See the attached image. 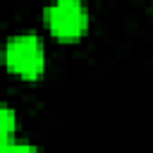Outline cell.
I'll use <instances>...</instances> for the list:
<instances>
[{
  "mask_svg": "<svg viewBox=\"0 0 153 153\" xmlns=\"http://www.w3.org/2000/svg\"><path fill=\"white\" fill-rule=\"evenodd\" d=\"M5 62H7V67L14 74L26 76V79H33V76H38L43 72V65H45L43 43L36 36H31V33L14 36V38L7 41Z\"/></svg>",
  "mask_w": 153,
  "mask_h": 153,
  "instance_id": "cell-1",
  "label": "cell"
},
{
  "mask_svg": "<svg viewBox=\"0 0 153 153\" xmlns=\"http://www.w3.org/2000/svg\"><path fill=\"white\" fill-rule=\"evenodd\" d=\"M45 22L57 38H79L88 26V12L81 0H53L45 10Z\"/></svg>",
  "mask_w": 153,
  "mask_h": 153,
  "instance_id": "cell-2",
  "label": "cell"
},
{
  "mask_svg": "<svg viewBox=\"0 0 153 153\" xmlns=\"http://www.w3.org/2000/svg\"><path fill=\"white\" fill-rule=\"evenodd\" d=\"M0 117H2V143H7L12 139V131H14V112L10 108H2Z\"/></svg>",
  "mask_w": 153,
  "mask_h": 153,
  "instance_id": "cell-3",
  "label": "cell"
},
{
  "mask_svg": "<svg viewBox=\"0 0 153 153\" xmlns=\"http://www.w3.org/2000/svg\"><path fill=\"white\" fill-rule=\"evenodd\" d=\"M2 153H38V148H33L31 143H17V141H7V143H2Z\"/></svg>",
  "mask_w": 153,
  "mask_h": 153,
  "instance_id": "cell-4",
  "label": "cell"
}]
</instances>
